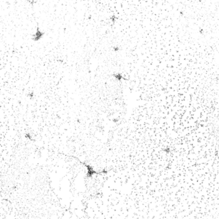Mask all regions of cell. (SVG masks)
Masks as SVG:
<instances>
[{"label":"cell","instance_id":"6da1fadb","mask_svg":"<svg viewBox=\"0 0 219 219\" xmlns=\"http://www.w3.org/2000/svg\"><path fill=\"white\" fill-rule=\"evenodd\" d=\"M44 33L41 31L39 27H37L35 33L33 35V40H34V41H38V40H40V39H42V36H44Z\"/></svg>","mask_w":219,"mask_h":219}]
</instances>
